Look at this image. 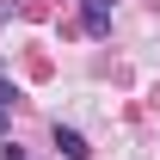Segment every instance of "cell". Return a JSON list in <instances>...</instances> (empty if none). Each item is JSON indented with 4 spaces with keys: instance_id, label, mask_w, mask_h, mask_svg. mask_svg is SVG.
Here are the masks:
<instances>
[{
    "instance_id": "obj_1",
    "label": "cell",
    "mask_w": 160,
    "mask_h": 160,
    "mask_svg": "<svg viewBox=\"0 0 160 160\" xmlns=\"http://www.w3.org/2000/svg\"><path fill=\"white\" fill-rule=\"evenodd\" d=\"M111 6H117V0H80V25H86L92 37H105V31H111Z\"/></svg>"
},
{
    "instance_id": "obj_2",
    "label": "cell",
    "mask_w": 160,
    "mask_h": 160,
    "mask_svg": "<svg viewBox=\"0 0 160 160\" xmlns=\"http://www.w3.org/2000/svg\"><path fill=\"white\" fill-rule=\"evenodd\" d=\"M56 148H62L68 160H86V154H92V148H86V136H80V129H68V123H56Z\"/></svg>"
},
{
    "instance_id": "obj_3",
    "label": "cell",
    "mask_w": 160,
    "mask_h": 160,
    "mask_svg": "<svg viewBox=\"0 0 160 160\" xmlns=\"http://www.w3.org/2000/svg\"><path fill=\"white\" fill-rule=\"evenodd\" d=\"M0 105H6V111L19 105V86H12V80H6V74H0Z\"/></svg>"
},
{
    "instance_id": "obj_4",
    "label": "cell",
    "mask_w": 160,
    "mask_h": 160,
    "mask_svg": "<svg viewBox=\"0 0 160 160\" xmlns=\"http://www.w3.org/2000/svg\"><path fill=\"white\" fill-rule=\"evenodd\" d=\"M12 136V111H6V105H0V142Z\"/></svg>"
},
{
    "instance_id": "obj_5",
    "label": "cell",
    "mask_w": 160,
    "mask_h": 160,
    "mask_svg": "<svg viewBox=\"0 0 160 160\" xmlns=\"http://www.w3.org/2000/svg\"><path fill=\"white\" fill-rule=\"evenodd\" d=\"M0 160H25V148H19V142H6V148H0Z\"/></svg>"
}]
</instances>
